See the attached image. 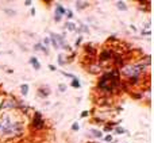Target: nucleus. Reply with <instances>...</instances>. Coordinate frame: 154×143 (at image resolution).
<instances>
[{
  "label": "nucleus",
  "instance_id": "4468645a",
  "mask_svg": "<svg viewBox=\"0 0 154 143\" xmlns=\"http://www.w3.org/2000/svg\"><path fill=\"white\" fill-rule=\"evenodd\" d=\"M58 88H60V92H65V90H66V85L65 84H60Z\"/></svg>",
  "mask_w": 154,
  "mask_h": 143
},
{
  "label": "nucleus",
  "instance_id": "9d476101",
  "mask_svg": "<svg viewBox=\"0 0 154 143\" xmlns=\"http://www.w3.org/2000/svg\"><path fill=\"white\" fill-rule=\"evenodd\" d=\"M92 131V135L96 136V138H101V131H97V130H91Z\"/></svg>",
  "mask_w": 154,
  "mask_h": 143
},
{
  "label": "nucleus",
  "instance_id": "39448f33",
  "mask_svg": "<svg viewBox=\"0 0 154 143\" xmlns=\"http://www.w3.org/2000/svg\"><path fill=\"white\" fill-rule=\"evenodd\" d=\"M34 49H35V50H42L43 53L49 54V50H48V49H46L43 45H41V43H38V45H35V46H34Z\"/></svg>",
  "mask_w": 154,
  "mask_h": 143
},
{
  "label": "nucleus",
  "instance_id": "5701e85b",
  "mask_svg": "<svg viewBox=\"0 0 154 143\" xmlns=\"http://www.w3.org/2000/svg\"><path fill=\"white\" fill-rule=\"evenodd\" d=\"M49 68H50V70H56V66H53V65H49Z\"/></svg>",
  "mask_w": 154,
  "mask_h": 143
},
{
  "label": "nucleus",
  "instance_id": "20e7f679",
  "mask_svg": "<svg viewBox=\"0 0 154 143\" xmlns=\"http://www.w3.org/2000/svg\"><path fill=\"white\" fill-rule=\"evenodd\" d=\"M65 12H66V11H65V8L62 7L61 4H57V7H56V15H60V16H62V15H64Z\"/></svg>",
  "mask_w": 154,
  "mask_h": 143
},
{
  "label": "nucleus",
  "instance_id": "aec40b11",
  "mask_svg": "<svg viewBox=\"0 0 154 143\" xmlns=\"http://www.w3.org/2000/svg\"><path fill=\"white\" fill-rule=\"evenodd\" d=\"M58 62H60V65H64V61H62V57L61 56L58 57Z\"/></svg>",
  "mask_w": 154,
  "mask_h": 143
},
{
  "label": "nucleus",
  "instance_id": "f8f14e48",
  "mask_svg": "<svg viewBox=\"0 0 154 143\" xmlns=\"http://www.w3.org/2000/svg\"><path fill=\"white\" fill-rule=\"evenodd\" d=\"M4 12L7 14V15H10V16H12V15H15L16 14L14 10H8V8H4Z\"/></svg>",
  "mask_w": 154,
  "mask_h": 143
},
{
  "label": "nucleus",
  "instance_id": "f3484780",
  "mask_svg": "<svg viewBox=\"0 0 154 143\" xmlns=\"http://www.w3.org/2000/svg\"><path fill=\"white\" fill-rule=\"evenodd\" d=\"M65 14H66V15H68V18H72V16H73V14H72V11H66V12H65Z\"/></svg>",
  "mask_w": 154,
  "mask_h": 143
},
{
  "label": "nucleus",
  "instance_id": "0eeeda50",
  "mask_svg": "<svg viewBox=\"0 0 154 143\" xmlns=\"http://www.w3.org/2000/svg\"><path fill=\"white\" fill-rule=\"evenodd\" d=\"M22 95H24V96H26L27 95V93H29V85H27V84H23V85H22Z\"/></svg>",
  "mask_w": 154,
  "mask_h": 143
},
{
  "label": "nucleus",
  "instance_id": "4be33fe9",
  "mask_svg": "<svg viewBox=\"0 0 154 143\" xmlns=\"http://www.w3.org/2000/svg\"><path fill=\"white\" fill-rule=\"evenodd\" d=\"M80 43H81V38H79V39H77V41H76V46H79V45H80Z\"/></svg>",
  "mask_w": 154,
  "mask_h": 143
},
{
  "label": "nucleus",
  "instance_id": "423d86ee",
  "mask_svg": "<svg viewBox=\"0 0 154 143\" xmlns=\"http://www.w3.org/2000/svg\"><path fill=\"white\" fill-rule=\"evenodd\" d=\"M65 27H66L68 30H70V31H75V30H76V26H75V23H72V22H68V23L65 24Z\"/></svg>",
  "mask_w": 154,
  "mask_h": 143
},
{
  "label": "nucleus",
  "instance_id": "ddd939ff",
  "mask_svg": "<svg viewBox=\"0 0 154 143\" xmlns=\"http://www.w3.org/2000/svg\"><path fill=\"white\" fill-rule=\"evenodd\" d=\"M87 5H88V3H76V7L79 8V10L80 8H85Z\"/></svg>",
  "mask_w": 154,
  "mask_h": 143
},
{
  "label": "nucleus",
  "instance_id": "412c9836",
  "mask_svg": "<svg viewBox=\"0 0 154 143\" xmlns=\"http://www.w3.org/2000/svg\"><path fill=\"white\" fill-rule=\"evenodd\" d=\"M106 141H107V142L112 141V136H111V135H107V136H106Z\"/></svg>",
  "mask_w": 154,
  "mask_h": 143
},
{
  "label": "nucleus",
  "instance_id": "a211bd4d",
  "mask_svg": "<svg viewBox=\"0 0 154 143\" xmlns=\"http://www.w3.org/2000/svg\"><path fill=\"white\" fill-rule=\"evenodd\" d=\"M61 18H62V16H60V15H56V16H54V19H56V22H60V20H61Z\"/></svg>",
  "mask_w": 154,
  "mask_h": 143
},
{
  "label": "nucleus",
  "instance_id": "f257e3e1",
  "mask_svg": "<svg viewBox=\"0 0 154 143\" xmlns=\"http://www.w3.org/2000/svg\"><path fill=\"white\" fill-rule=\"evenodd\" d=\"M118 76H119V74H118L116 72L104 74V76L100 78V81H99V87H100L101 89H104V90L114 89V88L118 85V81H119Z\"/></svg>",
  "mask_w": 154,
  "mask_h": 143
},
{
  "label": "nucleus",
  "instance_id": "7ed1b4c3",
  "mask_svg": "<svg viewBox=\"0 0 154 143\" xmlns=\"http://www.w3.org/2000/svg\"><path fill=\"white\" fill-rule=\"evenodd\" d=\"M30 64L34 66V69H37V70L41 69V64H39V61H38L35 57H31V58H30Z\"/></svg>",
  "mask_w": 154,
  "mask_h": 143
},
{
  "label": "nucleus",
  "instance_id": "6ab92c4d",
  "mask_svg": "<svg viewBox=\"0 0 154 143\" xmlns=\"http://www.w3.org/2000/svg\"><path fill=\"white\" fill-rule=\"evenodd\" d=\"M49 42H50L49 38H45V39H43V43H45V45H49Z\"/></svg>",
  "mask_w": 154,
  "mask_h": 143
},
{
  "label": "nucleus",
  "instance_id": "f03ea898",
  "mask_svg": "<svg viewBox=\"0 0 154 143\" xmlns=\"http://www.w3.org/2000/svg\"><path fill=\"white\" fill-rule=\"evenodd\" d=\"M34 126H35L37 128L43 127V120H42V116H41L39 112H35V116H34Z\"/></svg>",
  "mask_w": 154,
  "mask_h": 143
},
{
  "label": "nucleus",
  "instance_id": "6e6552de",
  "mask_svg": "<svg viewBox=\"0 0 154 143\" xmlns=\"http://www.w3.org/2000/svg\"><path fill=\"white\" fill-rule=\"evenodd\" d=\"M116 7L119 8V10H123V11L127 10V5H126L123 2H118V3H116Z\"/></svg>",
  "mask_w": 154,
  "mask_h": 143
},
{
  "label": "nucleus",
  "instance_id": "dca6fc26",
  "mask_svg": "<svg viewBox=\"0 0 154 143\" xmlns=\"http://www.w3.org/2000/svg\"><path fill=\"white\" fill-rule=\"evenodd\" d=\"M116 132L118 134H123V132H125V130H123V128H120V127H118L116 128Z\"/></svg>",
  "mask_w": 154,
  "mask_h": 143
},
{
  "label": "nucleus",
  "instance_id": "1a4fd4ad",
  "mask_svg": "<svg viewBox=\"0 0 154 143\" xmlns=\"http://www.w3.org/2000/svg\"><path fill=\"white\" fill-rule=\"evenodd\" d=\"M108 58H111V56H109L108 51H104V53H101V56H100L101 61H104V59H108Z\"/></svg>",
  "mask_w": 154,
  "mask_h": 143
},
{
  "label": "nucleus",
  "instance_id": "9b49d317",
  "mask_svg": "<svg viewBox=\"0 0 154 143\" xmlns=\"http://www.w3.org/2000/svg\"><path fill=\"white\" fill-rule=\"evenodd\" d=\"M72 87H75V88H80L81 87V84H80V81L77 78H73V81H72Z\"/></svg>",
  "mask_w": 154,
  "mask_h": 143
},
{
  "label": "nucleus",
  "instance_id": "2eb2a0df",
  "mask_svg": "<svg viewBox=\"0 0 154 143\" xmlns=\"http://www.w3.org/2000/svg\"><path fill=\"white\" fill-rule=\"evenodd\" d=\"M79 128H80V126L77 124V123H75V124L72 126V130H75V131H77V130H79Z\"/></svg>",
  "mask_w": 154,
  "mask_h": 143
}]
</instances>
